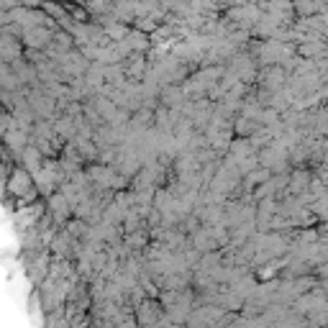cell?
<instances>
[{
  "label": "cell",
  "mask_w": 328,
  "mask_h": 328,
  "mask_svg": "<svg viewBox=\"0 0 328 328\" xmlns=\"http://www.w3.org/2000/svg\"><path fill=\"white\" fill-rule=\"evenodd\" d=\"M321 275H326V277H328V264H323V267H321Z\"/></svg>",
  "instance_id": "7a4b0ae2"
},
{
  "label": "cell",
  "mask_w": 328,
  "mask_h": 328,
  "mask_svg": "<svg viewBox=\"0 0 328 328\" xmlns=\"http://www.w3.org/2000/svg\"><path fill=\"white\" fill-rule=\"evenodd\" d=\"M305 185H308V175H305V172H300V175L292 177V190H303Z\"/></svg>",
  "instance_id": "6da1fadb"
}]
</instances>
